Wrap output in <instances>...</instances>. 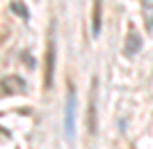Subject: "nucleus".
I'll use <instances>...</instances> for the list:
<instances>
[{
	"mask_svg": "<svg viewBox=\"0 0 153 149\" xmlns=\"http://www.w3.org/2000/svg\"><path fill=\"white\" fill-rule=\"evenodd\" d=\"M96 87H98V80L91 78V87H89V106H87V129L94 136L96 133Z\"/></svg>",
	"mask_w": 153,
	"mask_h": 149,
	"instance_id": "nucleus-3",
	"label": "nucleus"
},
{
	"mask_svg": "<svg viewBox=\"0 0 153 149\" xmlns=\"http://www.w3.org/2000/svg\"><path fill=\"white\" fill-rule=\"evenodd\" d=\"M140 46H142L140 34L130 32V34H128V44H126V55H135V53L140 51Z\"/></svg>",
	"mask_w": 153,
	"mask_h": 149,
	"instance_id": "nucleus-5",
	"label": "nucleus"
},
{
	"mask_svg": "<svg viewBox=\"0 0 153 149\" xmlns=\"http://www.w3.org/2000/svg\"><path fill=\"white\" fill-rule=\"evenodd\" d=\"M55 25H51V37H48V48H46V60H44V85L46 90L53 87V73H55Z\"/></svg>",
	"mask_w": 153,
	"mask_h": 149,
	"instance_id": "nucleus-2",
	"label": "nucleus"
},
{
	"mask_svg": "<svg viewBox=\"0 0 153 149\" xmlns=\"http://www.w3.org/2000/svg\"><path fill=\"white\" fill-rule=\"evenodd\" d=\"M64 136L69 142L76 140V90L73 85L69 87L66 94V108H64Z\"/></svg>",
	"mask_w": 153,
	"mask_h": 149,
	"instance_id": "nucleus-1",
	"label": "nucleus"
},
{
	"mask_svg": "<svg viewBox=\"0 0 153 149\" xmlns=\"http://www.w3.org/2000/svg\"><path fill=\"white\" fill-rule=\"evenodd\" d=\"M101 14H103V0H94V9H91V37L101 34Z\"/></svg>",
	"mask_w": 153,
	"mask_h": 149,
	"instance_id": "nucleus-4",
	"label": "nucleus"
}]
</instances>
